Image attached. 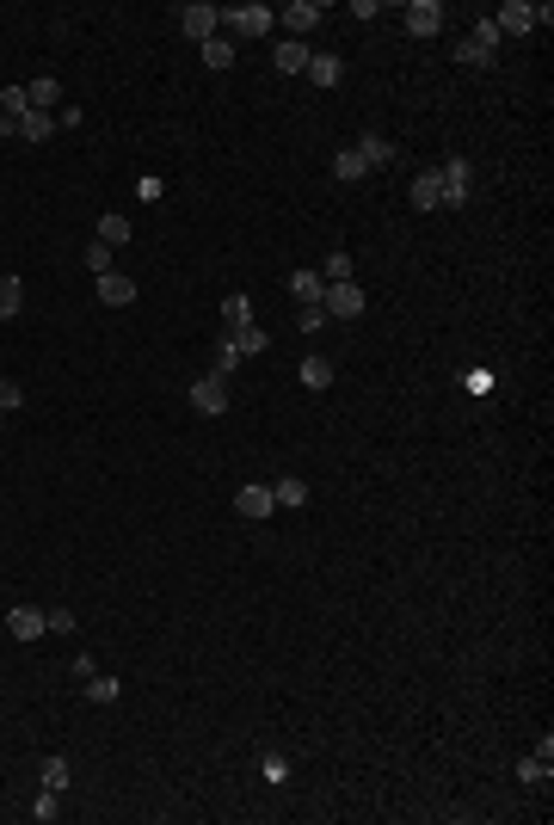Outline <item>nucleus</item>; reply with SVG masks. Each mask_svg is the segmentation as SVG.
Masks as SVG:
<instances>
[{"instance_id": "29", "label": "nucleus", "mask_w": 554, "mask_h": 825, "mask_svg": "<svg viewBox=\"0 0 554 825\" xmlns=\"http://www.w3.org/2000/svg\"><path fill=\"white\" fill-rule=\"evenodd\" d=\"M320 283H351V259L345 253H327L320 259Z\"/></svg>"}, {"instance_id": "5", "label": "nucleus", "mask_w": 554, "mask_h": 825, "mask_svg": "<svg viewBox=\"0 0 554 825\" xmlns=\"http://www.w3.org/2000/svg\"><path fill=\"white\" fill-rule=\"evenodd\" d=\"M437 179H443V204H450V210H462V204H468V191H474V166H468V160H443V166H437Z\"/></svg>"}, {"instance_id": "6", "label": "nucleus", "mask_w": 554, "mask_h": 825, "mask_svg": "<svg viewBox=\"0 0 554 825\" xmlns=\"http://www.w3.org/2000/svg\"><path fill=\"white\" fill-rule=\"evenodd\" d=\"M320 308H327V320H358L364 314V289L358 283H327Z\"/></svg>"}, {"instance_id": "23", "label": "nucleus", "mask_w": 554, "mask_h": 825, "mask_svg": "<svg viewBox=\"0 0 554 825\" xmlns=\"http://www.w3.org/2000/svg\"><path fill=\"white\" fill-rule=\"evenodd\" d=\"M289 296H296V302H320L327 283H320V272H296V277H289Z\"/></svg>"}, {"instance_id": "13", "label": "nucleus", "mask_w": 554, "mask_h": 825, "mask_svg": "<svg viewBox=\"0 0 554 825\" xmlns=\"http://www.w3.org/2000/svg\"><path fill=\"white\" fill-rule=\"evenodd\" d=\"M308 56H314L308 43L283 37V43H277V56H272V68H277V74H308Z\"/></svg>"}, {"instance_id": "17", "label": "nucleus", "mask_w": 554, "mask_h": 825, "mask_svg": "<svg viewBox=\"0 0 554 825\" xmlns=\"http://www.w3.org/2000/svg\"><path fill=\"white\" fill-rule=\"evenodd\" d=\"M56 136V118H50V112H25V118H19V142H50Z\"/></svg>"}, {"instance_id": "34", "label": "nucleus", "mask_w": 554, "mask_h": 825, "mask_svg": "<svg viewBox=\"0 0 554 825\" xmlns=\"http://www.w3.org/2000/svg\"><path fill=\"white\" fill-rule=\"evenodd\" d=\"M296 327H302V333H314V327H327V308H320V302H302V314H296Z\"/></svg>"}, {"instance_id": "9", "label": "nucleus", "mask_w": 554, "mask_h": 825, "mask_svg": "<svg viewBox=\"0 0 554 825\" xmlns=\"http://www.w3.org/2000/svg\"><path fill=\"white\" fill-rule=\"evenodd\" d=\"M277 25H289V37L302 43V37H308V31L320 25V0H289V6L277 12Z\"/></svg>"}, {"instance_id": "15", "label": "nucleus", "mask_w": 554, "mask_h": 825, "mask_svg": "<svg viewBox=\"0 0 554 825\" xmlns=\"http://www.w3.org/2000/svg\"><path fill=\"white\" fill-rule=\"evenodd\" d=\"M413 210H443V179H437V166L413 179Z\"/></svg>"}, {"instance_id": "24", "label": "nucleus", "mask_w": 554, "mask_h": 825, "mask_svg": "<svg viewBox=\"0 0 554 825\" xmlns=\"http://www.w3.org/2000/svg\"><path fill=\"white\" fill-rule=\"evenodd\" d=\"M241 364H247V358H241V351H235L228 339H216V364H210V376H222V382H228V376H235Z\"/></svg>"}, {"instance_id": "35", "label": "nucleus", "mask_w": 554, "mask_h": 825, "mask_svg": "<svg viewBox=\"0 0 554 825\" xmlns=\"http://www.w3.org/2000/svg\"><path fill=\"white\" fill-rule=\"evenodd\" d=\"M87 266H93V277H105V272H112V247L93 241V247H87Z\"/></svg>"}, {"instance_id": "4", "label": "nucleus", "mask_w": 554, "mask_h": 825, "mask_svg": "<svg viewBox=\"0 0 554 825\" xmlns=\"http://www.w3.org/2000/svg\"><path fill=\"white\" fill-rule=\"evenodd\" d=\"M179 31H185L191 43H210V37L222 31V6H210V0H197V6H185V12H179Z\"/></svg>"}, {"instance_id": "31", "label": "nucleus", "mask_w": 554, "mask_h": 825, "mask_svg": "<svg viewBox=\"0 0 554 825\" xmlns=\"http://www.w3.org/2000/svg\"><path fill=\"white\" fill-rule=\"evenodd\" d=\"M518 783H524V789H542V783H549V758H524V764H518Z\"/></svg>"}, {"instance_id": "14", "label": "nucleus", "mask_w": 554, "mask_h": 825, "mask_svg": "<svg viewBox=\"0 0 554 825\" xmlns=\"http://www.w3.org/2000/svg\"><path fill=\"white\" fill-rule=\"evenodd\" d=\"M235 512H241V518H272L277 512L272 487H241V493H235Z\"/></svg>"}, {"instance_id": "30", "label": "nucleus", "mask_w": 554, "mask_h": 825, "mask_svg": "<svg viewBox=\"0 0 554 825\" xmlns=\"http://www.w3.org/2000/svg\"><path fill=\"white\" fill-rule=\"evenodd\" d=\"M68 776H74V770H68V758H43V789H56V795H62V789H68Z\"/></svg>"}, {"instance_id": "7", "label": "nucleus", "mask_w": 554, "mask_h": 825, "mask_svg": "<svg viewBox=\"0 0 554 825\" xmlns=\"http://www.w3.org/2000/svg\"><path fill=\"white\" fill-rule=\"evenodd\" d=\"M222 339H228V345H235L241 358H259V351L272 345V333H265L259 320H235V327H222Z\"/></svg>"}, {"instance_id": "32", "label": "nucleus", "mask_w": 554, "mask_h": 825, "mask_svg": "<svg viewBox=\"0 0 554 825\" xmlns=\"http://www.w3.org/2000/svg\"><path fill=\"white\" fill-rule=\"evenodd\" d=\"M235 320H253V302H247L241 289H235L228 302H222V327H235Z\"/></svg>"}, {"instance_id": "19", "label": "nucleus", "mask_w": 554, "mask_h": 825, "mask_svg": "<svg viewBox=\"0 0 554 825\" xmlns=\"http://www.w3.org/2000/svg\"><path fill=\"white\" fill-rule=\"evenodd\" d=\"M197 50H204V62H210V68H216V74H222V68H235V43H228V37H222V31H216V37H210V43H197Z\"/></svg>"}, {"instance_id": "36", "label": "nucleus", "mask_w": 554, "mask_h": 825, "mask_svg": "<svg viewBox=\"0 0 554 825\" xmlns=\"http://www.w3.org/2000/svg\"><path fill=\"white\" fill-rule=\"evenodd\" d=\"M136 197H142V204H154V197H166V179H154V173H148V179H142V185H136Z\"/></svg>"}, {"instance_id": "16", "label": "nucleus", "mask_w": 554, "mask_h": 825, "mask_svg": "<svg viewBox=\"0 0 554 825\" xmlns=\"http://www.w3.org/2000/svg\"><path fill=\"white\" fill-rule=\"evenodd\" d=\"M272 505H289V512L308 505V487H302L296 474H277V481H272Z\"/></svg>"}, {"instance_id": "28", "label": "nucleus", "mask_w": 554, "mask_h": 825, "mask_svg": "<svg viewBox=\"0 0 554 825\" xmlns=\"http://www.w3.org/2000/svg\"><path fill=\"white\" fill-rule=\"evenodd\" d=\"M81 690H87V702H118V696H124V684H118V678H99V672H93Z\"/></svg>"}, {"instance_id": "8", "label": "nucleus", "mask_w": 554, "mask_h": 825, "mask_svg": "<svg viewBox=\"0 0 554 825\" xmlns=\"http://www.w3.org/2000/svg\"><path fill=\"white\" fill-rule=\"evenodd\" d=\"M191 407L210 412V419L228 412V382H222V376H197V382H191Z\"/></svg>"}, {"instance_id": "27", "label": "nucleus", "mask_w": 554, "mask_h": 825, "mask_svg": "<svg viewBox=\"0 0 554 825\" xmlns=\"http://www.w3.org/2000/svg\"><path fill=\"white\" fill-rule=\"evenodd\" d=\"M302 382L308 389H327L333 382V358H302Z\"/></svg>"}, {"instance_id": "11", "label": "nucleus", "mask_w": 554, "mask_h": 825, "mask_svg": "<svg viewBox=\"0 0 554 825\" xmlns=\"http://www.w3.org/2000/svg\"><path fill=\"white\" fill-rule=\"evenodd\" d=\"M43 628H50V622H43V610H37V604H19V610H6V635H12V641H37Z\"/></svg>"}, {"instance_id": "25", "label": "nucleus", "mask_w": 554, "mask_h": 825, "mask_svg": "<svg viewBox=\"0 0 554 825\" xmlns=\"http://www.w3.org/2000/svg\"><path fill=\"white\" fill-rule=\"evenodd\" d=\"M333 173H339V179H364L370 166H364V154H358V148H339V154H333Z\"/></svg>"}, {"instance_id": "10", "label": "nucleus", "mask_w": 554, "mask_h": 825, "mask_svg": "<svg viewBox=\"0 0 554 825\" xmlns=\"http://www.w3.org/2000/svg\"><path fill=\"white\" fill-rule=\"evenodd\" d=\"M99 302H105V308H130V302H136V277L112 266V272L99 277Z\"/></svg>"}, {"instance_id": "37", "label": "nucleus", "mask_w": 554, "mask_h": 825, "mask_svg": "<svg viewBox=\"0 0 554 825\" xmlns=\"http://www.w3.org/2000/svg\"><path fill=\"white\" fill-rule=\"evenodd\" d=\"M12 407H25V389L19 382H0V412H12Z\"/></svg>"}, {"instance_id": "2", "label": "nucleus", "mask_w": 554, "mask_h": 825, "mask_svg": "<svg viewBox=\"0 0 554 825\" xmlns=\"http://www.w3.org/2000/svg\"><path fill=\"white\" fill-rule=\"evenodd\" d=\"M554 6H530V0H505L499 12H493V25H499V37H530L536 25H549Z\"/></svg>"}, {"instance_id": "33", "label": "nucleus", "mask_w": 554, "mask_h": 825, "mask_svg": "<svg viewBox=\"0 0 554 825\" xmlns=\"http://www.w3.org/2000/svg\"><path fill=\"white\" fill-rule=\"evenodd\" d=\"M31 820H62V801H56V789H43V795H37V801H31Z\"/></svg>"}, {"instance_id": "20", "label": "nucleus", "mask_w": 554, "mask_h": 825, "mask_svg": "<svg viewBox=\"0 0 554 825\" xmlns=\"http://www.w3.org/2000/svg\"><path fill=\"white\" fill-rule=\"evenodd\" d=\"M56 99H62V87H56V81H50V74H43V81H31V87H25V105H31V112H50V105H56Z\"/></svg>"}, {"instance_id": "26", "label": "nucleus", "mask_w": 554, "mask_h": 825, "mask_svg": "<svg viewBox=\"0 0 554 825\" xmlns=\"http://www.w3.org/2000/svg\"><path fill=\"white\" fill-rule=\"evenodd\" d=\"M99 241L105 247H124L130 241V216H99Z\"/></svg>"}, {"instance_id": "18", "label": "nucleus", "mask_w": 554, "mask_h": 825, "mask_svg": "<svg viewBox=\"0 0 554 825\" xmlns=\"http://www.w3.org/2000/svg\"><path fill=\"white\" fill-rule=\"evenodd\" d=\"M339 74H345L339 56H308V81H314V87H339Z\"/></svg>"}, {"instance_id": "3", "label": "nucleus", "mask_w": 554, "mask_h": 825, "mask_svg": "<svg viewBox=\"0 0 554 825\" xmlns=\"http://www.w3.org/2000/svg\"><path fill=\"white\" fill-rule=\"evenodd\" d=\"M493 50H499V25L481 19V25L456 43V62H462V68H493Z\"/></svg>"}, {"instance_id": "21", "label": "nucleus", "mask_w": 554, "mask_h": 825, "mask_svg": "<svg viewBox=\"0 0 554 825\" xmlns=\"http://www.w3.org/2000/svg\"><path fill=\"white\" fill-rule=\"evenodd\" d=\"M25 308V277H0V320H12Z\"/></svg>"}, {"instance_id": "1", "label": "nucleus", "mask_w": 554, "mask_h": 825, "mask_svg": "<svg viewBox=\"0 0 554 825\" xmlns=\"http://www.w3.org/2000/svg\"><path fill=\"white\" fill-rule=\"evenodd\" d=\"M272 25H277V12H272V6H259V0L222 12V37H228V43H253V37H265Z\"/></svg>"}, {"instance_id": "12", "label": "nucleus", "mask_w": 554, "mask_h": 825, "mask_svg": "<svg viewBox=\"0 0 554 825\" xmlns=\"http://www.w3.org/2000/svg\"><path fill=\"white\" fill-rule=\"evenodd\" d=\"M407 31H413V37H437V31H443V6H437V0H413V6H407Z\"/></svg>"}, {"instance_id": "22", "label": "nucleus", "mask_w": 554, "mask_h": 825, "mask_svg": "<svg viewBox=\"0 0 554 825\" xmlns=\"http://www.w3.org/2000/svg\"><path fill=\"white\" fill-rule=\"evenodd\" d=\"M358 154H364V166H389V160H395V142H389V136H364V142H358Z\"/></svg>"}, {"instance_id": "38", "label": "nucleus", "mask_w": 554, "mask_h": 825, "mask_svg": "<svg viewBox=\"0 0 554 825\" xmlns=\"http://www.w3.org/2000/svg\"><path fill=\"white\" fill-rule=\"evenodd\" d=\"M43 622H50L56 635H68V628H74V610H43Z\"/></svg>"}]
</instances>
